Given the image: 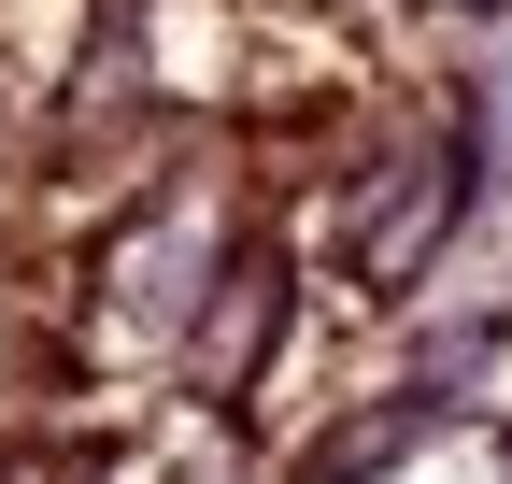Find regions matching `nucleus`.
Listing matches in <instances>:
<instances>
[{"instance_id": "nucleus-1", "label": "nucleus", "mask_w": 512, "mask_h": 484, "mask_svg": "<svg viewBox=\"0 0 512 484\" xmlns=\"http://www.w3.org/2000/svg\"><path fill=\"white\" fill-rule=\"evenodd\" d=\"M456 214H470V129H413V143H384V171L356 186V228H342L356 285H413L441 242H456Z\"/></svg>"}, {"instance_id": "nucleus-2", "label": "nucleus", "mask_w": 512, "mask_h": 484, "mask_svg": "<svg viewBox=\"0 0 512 484\" xmlns=\"http://www.w3.org/2000/svg\"><path fill=\"white\" fill-rule=\"evenodd\" d=\"M441 15H498V0H441Z\"/></svg>"}]
</instances>
